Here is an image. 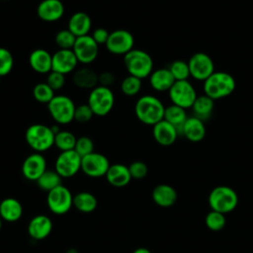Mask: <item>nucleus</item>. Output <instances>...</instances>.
Segmentation results:
<instances>
[{
  "instance_id": "nucleus-28",
  "label": "nucleus",
  "mask_w": 253,
  "mask_h": 253,
  "mask_svg": "<svg viewBox=\"0 0 253 253\" xmlns=\"http://www.w3.org/2000/svg\"><path fill=\"white\" fill-rule=\"evenodd\" d=\"M73 83L79 88L92 90L99 83L98 74L88 67L77 69L73 74Z\"/></svg>"
},
{
  "instance_id": "nucleus-36",
  "label": "nucleus",
  "mask_w": 253,
  "mask_h": 253,
  "mask_svg": "<svg viewBox=\"0 0 253 253\" xmlns=\"http://www.w3.org/2000/svg\"><path fill=\"white\" fill-rule=\"evenodd\" d=\"M205 222H206V225L208 226V228H210L211 230L219 231L224 227L226 220H225V216L223 213L211 210L206 215Z\"/></svg>"
},
{
  "instance_id": "nucleus-38",
  "label": "nucleus",
  "mask_w": 253,
  "mask_h": 253,
  "mask_svg": "<svg viewBox=\"0 0 253 253\" xmlns=\"http://www.w3.org/2000/svg\"><path fill=\"white\" fill-rule=\"evenodd\" d=\"M14 65V57L10 50L5 47H0V77L9 74Z\"/></svg>"
},
{
  "instance_id": "nucleus-48",
  "label": "nucleus",
  "mask_w": 253,
  "mask_h": 253,
  "mask_svg": "<svg viewBox=\"0 0 253 253\" xmlns=\"http://www.w3.org/2000/svg\"><path fill=\"white\" fill-rule=\"evenodd\" d=\"M0 78H1V77H0Z\"/></svg>"
},
{
  "instance_id": "nucleus-24",
  "label": "nucleus",
  "mask_w": 253,
  "mask_h": 253,
  "mask_svg": "<svg viewBox=\"0 0 253 253\" xmlns=\"http://www.w3.org/2000/svg\"><path fill=\"white\" fill-rule=\"evenodd\" d=\"M152 200L154 203L162 208L172 207L177 201L176 190L167 184L157 185L152 191Z\"/></svg>"
},
{
  "instance_id": "nucleus-6",
  "label": "nucleus",
  "mask_w": 253,
  "mask_h": 253,
  "mask_svg": "<svg viewBox=\"0 0 253 253\" xmlns=\"http://www.w3.org/2000/svg\"><path fill=\"white\" fill-rule=\"evenodd\" d=\"M87 104L95 116L105 117L115 105L114 93L109 87L98 85L89 93Z\"/></svg>"
},
{
  "instance_id": "nucleus-5",
  "label": "nucleus",
  "mask_w": 253,
  "mask_h": 253,
  "mask_svg": "<svg viewBox=\"0 0 253 253\" xmlns=\"http://www.w3.org/2000/svg\"><path fill=\"white\" fill-rule=\"evenodd\" d=\"M238 204L236 192L228 186H217L209 195V205L212 211L227 213L232 211Z\"/></svg>"
},
{
  "instance_id": "nucleus-12",
  "label": "nucleus",
  "mask_w": 253,
  "mask_h": 253,
  "mask_svg": "<svg viewBox=\"0 0 253 253\" xmlns=\"http://www.w3.org/2000/svg\"><path fill=\"white\" fill-rule=\"evenodd\" d=\"M134 39L130 32L123 29L110 33L106 42L107 49L116 55H125L133 48Z\"/></svg>"
},
{
  "instance_id": "nucleus-10",
  "label": "nucleus",
  "mask_w": 253,
  "mask_h": 253,
  "mask_svg": "<svg viewBox=\"0 0 253 253\" xmlns=\"http://www.w3.org/2000/svg\"><path fill=\"white\" fill-rule=\"evenodd\" d=\"M82 157L74 150L61 151L55 159L54 170L62 178L73 177L81 170Z\"/></svg>"
},
{
  "instance_id": "nucleus-8",
  "label": "nucleus",
  "mask_w": 253,
  "mask_h": 253,
  "mask_svg": "<svg viewBox=\"0 0 253 253\" xmlns=\"http://www.w3.org/2000/svg\"><path fill=\"white\" fill-rule=\"evenodd\" d=\"M168 93L172 104L185 110L192 108L198 97L194 86L188 80L175 81Z\"/></svg>"
},
{
  "instance_id": "nucleus-14",
  "label": "nucleus",
  "mask_w": 253,
  "mask_h": 253,
  "mask_svg": "<svg viewBox=\"0 0 253 253\" xmlns=\"http://www.w3.org/2000/svg\"><path fill=\"white\" fill-rule=\"evenodd\" d=\"M109 159L102 153L92 152L81 160V170L83 173L92 178L106 176L110 167Z\"/></svg>"
},
{
  "instance_id": "nucleus-18",
  "label": "nucleus",
  "mask_w": 253,
  "mask_h": 253,
  "mask_svg": "<svg viewBox=\"0 0 253 253\" xmlns=\"http://www.w3.org/2000/svg\"><path fill=\"white\" fill-rule=\"evenodd\" d=\"M206 132L205 122L192 116L189 117L182 126L179 135L182 134L192 142H199L205 138Z\"/></svg>"
},
{
  "instance_id": "nucleus-3",
  "label": "nucleus",
  "mask_w": 253,
  "mask_h": 253,
  "mask_svg": "<svg viewBox=\"0 0 253 253\" xmlns=\"http://www.w3.org/2000/svg\"><path fill=\"white\" fill-rule=\"evenodd\" d=\"M124 63L128 75L139 79L149 77L153 71V60L151 56L142 49L132 48L124 55Z\"/></svg>"
},
{
  "instance_id": "nucleus-40",
  "label": "nucleus",
  "mask_w": 253,
  "mask_h": 253,
  "mask_svg": "<svg viewBox=\"0 0 253 253\" xmlns=\"http://www.w3.org/2000/svg\"><path fill=\"white\" fill-rule=\"evenodd\" d=\"M93 116L94 113L88 104H81L76 106L74 112V121H76L77 123H87L93 118Z\"/></svg>"
},
{
  "instance_id": "nucleus-1",
  "label": "nucleus",
  "mask_w": 253,
  "mask_h": 253,
  "mask_svg": "<svg viewBox=\"0 0 253 253\" xmlns=\"http://www.w3.org/2000/svg\"><path fill=\"white\" fill-rule=\"evenodd\" d=\"M165 107L155 96H141L134 105V114L139 122L147 126H154L164 118Z\"/></svg>"
},
{
  "instance_id": "nucleus-39",
  "label": "nucleus",
  "mask_w": 253,
  "mask_h": 253,
  "mask_svg": "<svg viewBox=\"0 0 253 253\" xmlns=\"http://www.w3.org/2000/svg\"><path fill=\"white\" fill-rule=\"evenodd\" d=\"M74 150L81 156L84 157L94 152L93 140L88 136H80L77 138Z\"/></svg>"
},
{
  "instance_id": "nucleus-25",
  "label": "nucleus",
  "mask_w": 253,
  "mask_h": 253,
  "mask_svg": "<svg viewBox=\"0 0 253 253\" xmlns=\"http://www.w3.org/2000/svg\"><path fill=\"white\" fill-rule=\"evenodd\" d=\"M23 214L22 204L15 198H6L0 203V217L8 222H15Z\"/></svg>"
},
{
  "instance_id": "nucleus-11",
  "label": "nucleus",
  "mask_w": 253,
  "mask_h": 253,
  "mask_svg": "<svg viewBox=\"0 0 253 253\" xmlns=\"http://www.w3.org/2000/svg\"><path fill=\"white\" fill-rule=\"evenodd\" d=\"M190 75L200 81H205L214 72V63L211 56L205 52L194 53L188 61Z\"/></svg>"
},
{
  "instance_id": "nucleus-32",
  "label": "nucleus",
  "mask_w": 253,
  "mask_h": 253,
  "mask_svg": "<svg viewBox=\"0 0 253 253\" xmlns=\"http://www.w3.org/2000/svg\"><path fill=\"white\" fill-rule=\"evenodd\" d=\"M77 137L68 130H59L54 134V145L60 151L72 150L75 147Z\"/></svg>"
},
{
  "instance_id": "nucleus-17",
  "label": "nucleus",
  "mask_w": 253,
  "mask_h": 253,
  "mask_svg": "<svg viewBox=\"0 0 253 253\" xmlns=\"http://www.w3.org/2000/svg\"><path fill=\"white\" fill-rule=\"evenodd\" d=\"M37 14L43 22H56L64 14V5L60 0H42L38 5Z\"/></svg>"
},
{
  "instance_id": "nucleus-2",
  "label": "nucleus",
  "mask_w": 253,
  "mask_h": 253,
  "mask_svg": "<svg viewBox=\"0 0 253 253\" xmlns=\"http://www.w3.org/2000/svg\"><path fill=\"white\" fill-rule=\"evenodd\" d=\"M235 87L236 83L233 76L223 71H214L204 81L205 95L212 100H218L229 96L233 93Z\"/></svg>"
},
{
  "instance_id": "nucleus-29",
  "label": "nucleus",
  "mask_w": 253,
  "mask_h": 253,
  "mask_svg": "<svg viewBox=\"0 0 253 253\" xmlns=\"http://www.w3.org/2000/svg\"><path fill=\"white\" fill-rule=\"evenodd\" d=\"M187 119H188V117H187V113H186L185 109H183L179 106H176L174 104H171V105L165 107L163 120H165L166 122H168L169 124L174 126L177 128L178 133Z\"/></svg>"
},
{
  "instance_id": "nucleus-30",
  "label": "nucleus",
  "mask_w": 253,
  "mask_h": 253,
  "mask_svg": "<svg viewBox=\"0 0 253 253\" xmlns=\"http://www.w3.org/2000/svg\"><path fill=\"white\" fill-rule=\"evenodd\" d=\"M97 205L96 197L89 192H80L73 196V206L81 212H92L97 208Z\"/></svg>"
},
{
  "instance_id": "nucleus-13",
  "label": "nucleus",
  "mask_w": 253,
  "mask_h": 253,
  "mask_svg": "<svg viewBox=\"0 0 253 253\" xmlns=\"http://www.w3.org/2000/svg\"><path fill=\"white\" fill-rule=\"evenodd\" d=\"M72 50L78 62L89 64L97 58L99 53V45L90 35H86L76 38Z\"/></svg>"
},
{
  "instance_id": "nucleus-33",
  "label": "nucleus",
  "mask_w": 253,
  "mask_h": 253,
  "mask_svg": "<svg viewBox=\"0 0 253 253\" xmlns=\"http://www.w3.org/2000/svg\"><path fill=\"white\" fill-rule=\"evenodd\" d=\"M33 96L36 101L42 104H48L55 95L54 91L46 84V82H41L35 85L33 89Z\"/></svg>"
},
{
  "instance_id": "nucleus-9",
  "label": "nucleus",
  "mask_w": 253,
  "mask_h": 253,
  "mask_svg": "<svg viewBox=\"0 0 253 253\" xmlns=\"http://www.w3.org/2000/svg\"><path fill=\"white\" fill-rule=\"evenodd\" d=\"M46 204L54 214H64L73 206V196L68 188L60 185L47 192Z\"/></svg>"
},
{
  "instance_id": "nucleus-22",
  "label": "nucleus",
  "mask_w": 253,
  "mask_h": 253,
  "mask_svg": "<svg viewBox=\"0 0 253 253\" xmlns=\"http://www.w3.org/2000/svg\"><path fill=\"white\" fill-rule=\"evenodd\" d=\"M68 30L76 37H82L89 35L92 27V21L90 16L85 12H75L68 20Z\"/></svg>"
},
{
  "instance_id": "nucleus-35",
  "label": "nucleus",
  "mask_w": 253,
  "mask_h": 253,
  "mask_svg": "<svg viewBox=\"0 0 253 253\" xmlns=\"http://www.w3.org/2000/svg\"><path fill=\"white\" fill-rule=\"evenodd\" d=\"M171 74L173 75L175 81H182V80H188L190 75V69L188 62H185L183 60H175L173 61L170 66L168 67Z\"/></svg>"
},
{
  "instance_id": "nucleus-16",
  "label": "nucleus",
  "mask_w": 253,
  "mask_h": 253,
  "mask_svg": "<svg viewBox=\"0 0 253 253\" xmlns=\"http://www.w3.org/2000/svg\"><path fill=\"white\" fill-rule=\"evenodd\" d=\"M78 60L72 49H58L52 54L51 70L67 74L75 70Z\"/></svg>"
},
{
  "instance_id": "nucleus-20",
  "label": "nucleus",
  "mask_w": 253,
  "mask_h": 253,
  "mask_svg": "<svg viewBox=\"0 0 253 253\" xmlns=\"http://www.w3.org/2000/svg\"><path fill=\"white\" fill-rule=\"evenodd\" d=\"M52 230V222L47 215L38 214L34 216L28 224V233L35 240H42L47 237Z\"/></svg>"
},
{
  "instance_id": "nucleus-43",
  "label": "nucleus",
  "mask_w": 253,
  "mask_h": 253,
  "mask_svg": "<svg viewBox=\"0 0 253 253\" xmlns=\"http://www.w3.org/2000/svg\"><path fill=\"white\" fill-rule=\"evenodd\" d=\"M110 33L104 29V28H97L96 30L93 31L91 37L93 38V40L96 42V43L98 45L100 44H106L108 39H109Z\"/></svg>"
},
{
  "instance_id": "nucleus-45",
  "label": "nucleus",
  "mask_w": 253,
  "mask_h": 253,
  "mask_svg": "<svg viewBox=\"0 0 253 253\" xmlns=\"http://www.w3.org/2000/svg\"><path fill=\"white\" fill-rule=\"evenodd\" d=\"M132 253H151V252H150V250H148L145 247H139V248L135 249Z\"/></svg>"
},
{
  "instance_id": "nucleus-26",
  "label": "nucleus",
  "mask_w": 253,
  "mask_h": 253,
  "mask_svg": "<svg viewBox=\"0 0 253 253\" xmlns=\"http://www.w3.org/2000/svg\"><path fill=\"white\" fill-rule=\"evenodd\" d=\"M175 79L168 68H159L149 75V84L155 91H169L174 84Z\"/></svg>"
},
{
  "instance_id": "nucleus-7",
  "label": "nucleus",
  "mask_w": 253,
  "mask_h": 253,
  "mask_svg": "<svg viewBox=\"0 0 253 253\" xmlns=\"http://www.w3.org/2000/svg\"><path fill=\"white\" fill-rule=\"evenodd\" d=\"M75 108L72 99L65 95H55L47 104L50 117L58 125H67L74 121Z\"/></svg>"
},
{
  "instance_id": "nucleus-19",
  "label": "nucleus",
  "mask_w": 253,
  "mask_h": 253,
  "mask_svg": "<svg viewBox=\"0 0 253 253\" xmlns=\"http://www.w3.org/2000/svg\"><path fill=\"white\" fill-rule=\"evenodd\" d=\"M152 134L155 141L163 146L173 144L179 136L177 128L165 120H162L153 126Z\"/></svg>"
},
{
  "instance_id": "nucleus-31",
  "label": "nucleus",
  "mask_w": 253,
  "mask_h": 253,
  "mask_svg": "<svg viewBox=\"0 0 253 253\" xmlns=\"http://www.w3.org/2000/svg\"><path fill=\"white\" fill-rule=\"evenodd\" d=\"M61 180L62 177L55 170H46L36 182L41 190L49 192L62 185Z\"/></svg>"
},
{
  "instance_id": "nucleus-42",
  "label": "nucleus",
  "mask_w": 253,
  "mask_h": 253,
  "mask_svg": "<svg viewBox=\"0 0 253 253\" xmlns=\"http://www.w3.org/2000/svg\"><path fill=\"white\" fill-rule=\"evenodd\" d=\"M128 170L131 178L134 179H142L147 175L148 169L144 162L142 161H134L128 165Z\"/></svg>"
},
{
  "instance_id": "nucleus-46",
  "label": "nucleus",
  "mask_w": 253,
  "mask_h": 253,
  "mask_svg": "<svg viewBox=\"0 0 253 253\" xmlns=\"http://www.w3.org/2000/svg\"><path fill=\"white\" fill-rule=\"evenodd\" d=\"M1 228H2V218L0 217V230H1Z\"/></svg>"
},
{
  "instance_id": "nucleus-41",
  "label": "nucleus",
  "mask_w": 253,
  "mask_h": 253,
  "mask_svg": "<svg viewBox=\"0 0 253 253\" xmlns=\"http://www.w3.org/2000/svg\"><path fill=\"white\" fill-rule=\"evenodd\" d=\"M65 83V75L51 70L46 77V84L53 90H60Z\"/></svg>"
},
{
  "instance_id": "nucleus-37",
  "label": "nucleus",
  "mask_w": 253,
  "mask_h": 253,
  "mask_svg": "<svg viewBox=\"0 0 253 253\" xmlns=\"http://www.w3.org/2000/svg\"><path fill=\"white\" fill-rule=\"evenodd\" d=\"M55 43L59 49H72L76 41V37L68 30H61L55 35Z\"/></svg>"
},
{
  "instance_id": "nucleus-27",
  "label": "nucleus",
  "mask_w": 253,
  "mask_h": 253,
  "mask_svg": "<svg viewBox=\"0 0 253 253\" xmlns=\"http://www.w3.org/2000/svg\"><path fill=\"white\" fill-rule=\"evenodd\" d=\"M213 107H214V100H212L211 98L204 94L197 97L191 109L194 117L205 122L211 117Z\"/></svg>"
},
{
  "instance_id": "nucleus-21",
  "label": "nucleus",
  "mask_w": 253,
  "mask_h": 253,
  "mask_svg": "<svg viewBox=\"0 0 253 253\" xmlns=\"http://www.w3.org/2000/svg\"><path fill=\"white\" fill-rule=\"evenodd\" d=\"M31 68L41 74L49 73L52 68V55L43 48L34 49L29 56Z\"/></svg>"
},
{
  "instance_id": "nucleus-34",
  "label": "nucleus",
  "mask_w": 253,
  "mask_h": 253,
  "mask_svg": "<svg viewBox=\"0 0 253 253\" xmlns=\"http://www.w3.org/2000/svg\"><path fill=\"white\" fill-rule=\"evenodd\" d=\"M141 89V79L128 75L125 77L121 83V90L126 96H134Z\"/></svg>"
},
{
  "instance_id": "nucleus-47",
  "label": "nucleus",
  "mask_w": 253,
  "mask_h": 253,
  "mask_svg": "<svg viewBox=\"0 0 253 253\" xmlns=\"http://www.w3.org/2000/svg\"><path fill=\"white\" fill-rule=\"evenodd\" d=\"M1 1H8V0H1Z\"/></svg>"
},
{
  "instance_id": "nucleus-15",
  "label": "nucleus",
  "mask_w": 253,
  "mask_h": 253,
  "mask_svg": "<svg viewBox=\"0 0 253 253\" xmlns=\"http://www.w3.org/2000/svg\"><path fill=\"white\" fill-rule=\"evenodd\" d=\"M46 170V160L39 152L27 156L22 164L23 176L30 181H37Z\"/></svg>"
},
{
  "instance_id": "nucleus-44",
  "label": "nucleus",
  "mask_w": 253,
  "mask_h": 253,
  "mask_svg": "<svg viewBox=\"0 0 253 253\" xmlns=\"http://www.w3.org/2000/svg\"><path fill=\"white\" fill-rule=\"evenodd\" d=\"M98 79H99V85L109 87V88L116 80L115 75L109 71H104V72L98 74Z\"/></svg>"
},
{
  "instance_id": "nucleus-23",
  "label": "nucleus",
  "mask_w": 253,
  "mask_h": 253,
  "mask_svg": "<svg viewBox=\"0 0 253 253\" xmlns=\"http://www.w3.org/2000/svg\"><path fill=\"white\" fill-rule=\"evenodd\" d=\"M106 179L109 182V184H111L114 187L126 186L131 180L128 166L120 163L110 165L106 174Z\"/></svg>"
},
{
  "instance_id": "nucleus-4",
  "label": "nucleus",
  "mask_w": 253,
  "mask_h": 253,
  "mask_svg": "<svg viewBox=\"0 0 253 253\" xmlns=\"http://www.w3.org/2000/svg\"><path fill=\"white\" fill-rule=\"evenodd\" d=\"M28 145L36 152L42 153L54 145V133L50 126L42 124L31 125L25 132Z\"/></svg>"
}]
</instances>
